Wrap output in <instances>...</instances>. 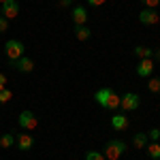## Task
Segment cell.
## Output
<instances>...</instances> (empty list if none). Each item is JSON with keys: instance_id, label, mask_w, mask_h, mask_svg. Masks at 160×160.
<instances>
[{"instance_id": "27", "label": "cell", "mask_w": 160, "mask_h": 160, "mask_svg": "<svg viewBox=\"0 0 160 160\" xmlns=\"http://www.w3.org/2000/svg\"><path fill=\"white\" fill-rule=\"evenodd\" d=\"M4 86H7V83H4V81H0V92L4 90Z\"/></svg>"}, {"instance_id": "1", "label": "cell", "mask_w": 160, "mask_h": 160, "mask_svg": "<svg viewBox=\"0 0 160 160\" xmlns=\"http://www.w3.org/2000/svg\"><path fill=\"white\" fill-rule=\"evenodd\" d=\"M120 94H115L111 88H100L98 92L94 94V100H96V105H100V107H105V109H120Z\"/></svg>"}, {"instance_id": "15", "label": "cell", "mask_w": 160, "mask_h": 160, "mask_svg": "<svg viewBox=\"0 0 160 160\" xmlns=\"http://www.w3.org/2000/svg\"><path fill=\"white\" fill-rule=\"evenodd\" d=\"M75 37H77V41H88L92 37V30L88 26H75Z\"/></svg>"}, {"instance_id": "8", "label": "cell", "mask_w": 160, "mask_h": 160, "mask_svg": "<svg viewBox=\"0 0 160 160\" xmlns=\"http://www.w3.org/2000/svg\"><path fill=\"white\" fill-rule=\"evenodd\" d=\"M11 66L15 68V71H19V73H32V71H34V60H30V58L22 56L19 60L11 62Z\"/></svg>"}, {"instance_id": "21", "label": "cell", "mask_w": 160, "mask_h": 160, "mask_svg": "<svg viewBox=\"0 0 160 160\" xmlns=\"http://www.w3.org/2000/svg\"><path fill=\"white\" fill-rule=\"evenodd\" d=\"M7 30H9V19L4 15H0V34H4Z\"/></svg>"}, {"instance_id": "24", "label": "cell", "mask_w": 160, "mask_h": 160, "mask_svg": "<svg viewBox=\"0 0 160 160\" xmlns=\"http://www.w3.org/2000/svg\"><path fill=\"white\" fill-rule=\"evenodd\" d=\"M107 0H88V4H92V7H102Z\"/></svg>"}, {"instance_id": "28", "label": "cell", "mask_w": 160, "mask_h": 160, "mask_svg": "<svg viewBox=\"0 0 160 160\" xmlns=\"http://www.w3.org/2000/svg\"><path fill=\"white\" fill-rule=\"evenodd\" d=\"M154 56H156V60H160V51H156V53H154Z\"/></svg>"}, {"instance_id": "18", "label": "cell", "mask_w": 160, "mask_h": 160, "mask_svg": "<svg viewBox=\"0 0 160 160\" xmlns=\"http://www.w3.org/2000/svg\"><path fill=\"white\" fill-rule=\"evenodd\" d=\"M148 90L152 94H160V77H152V79H149Z\"/></svg>"}, {"instance_id": "23", "label": "cell", "mask_w": 160, "mask_h": 160, "mask_svg": "<svg viewBox=\"0 0 160 160\" xmlns=\"http://www.w3.org/2000/svg\"><path fill=\"white\" fill-rule=\"evenodd\" d=\"M141 2H143L148 9H156V7L160 4V0H141Z\"/></svg>"}, {"instance_id": "5", "label": "cell", "mask_w": 160, "mask_h": 160, "mask_svg": "<svg viewBox=\"0 0 160 160\" xmlns=\"http://www.w3.org/2000/svg\"><path fill=\"white\" fill-rule=\"evenodd\" d=\"M17 122H19V128H24V130H34L38 126V120L34 118V113L28 111V109L19 113V120H17Z\"/></svg>"}, {"instance_id": "29", "label": "cell", "mask_w": 160, "mask_h": 160, "mask_svg": "<svg viewBox=\"0 0 160 160\" xmlns=\"http://www.w3.org/2000/svg\"><path fill=\"white\" fill-rule=\"evenodd\" d=\"M4 2H7V0H0V4H4Z\"/></svg>"}, {"instance_id": "4", "label": "cell", "mask_w": 160, "mask_h": 160, "mask_svg": "<svg viewBox=\"0 0 160 160\" xmlns=\"http://www.w3.org/2000/svg\"><path fill=\"white\" fill-rule=\"evenodd\" d=\"M139 105H141V98H139V94L135 92H126L122 98H120V109L122 111H137L139 109Z\"/></svg>"}, {"instance_id": "13", "label": "cell", "mask_w": 160, "mask_h": 160, "mask_svg": "<svg viewBox=\"0 0 160 160\" xmlns=\"http://www.w3.org/2000/svg\"><path fill=\"white\" fill-rule=\"evenodd\" d=\"M137 58H141V60H145V58H154V49L152 47H143V45H137L135 49H132Z\"/></svg>"}, {"instance_id": "6", "label": "cell", "mask_w": 160, "mask_h": 160, "mask_svg": "<svg viewBox=\"0 0 160 160\" xmlns=\"http://www.w3.org/2000/svg\"><path fill=\"white\" fill-rule=\"evenodd\" d=\"M139 22L143 26H156L160 22V15L156 13V9H143L139 13Z\"/></svg>"}, {"instance_id": "3", "label": "cell", "mask_w": 160, "mask_h": 160, "mask_svg": "<svg viewBox=\"0 0 160 160\" xmlns=\"http://www.w3.org/2000/svg\"><path fill=\"white\" fill-rule=\"evenodd\" d=\"M4 51H7V58H9L11 62H15V60H19V58L24 56L26 47H24V43H22V41H17V38H11V41H7V45H4Z\"/></svg>"}, {"instance_id": "11", "label": "cell", "mask_w": 160, "mask_h": 160, "mask_svg": "<svg viewBox=\"0 0 160 160\" xmlns=\"http://www.w3.org/2000/svg\"><path fill=\"white\" fill-rule=\"evenodd\" d=\"M71 17H73V24L75 26H86L88 24V11L83 7H73V13H71Z\"/></svg>"}, {"instance_id": "12", "label": "cell", "mask_w": 160, "mask_h": 160, "mask_svg": "<svg viewBox=\"0 0 160 160\" xmlns=\"http://www.w3.org/2000/svg\"><path fill=\"white\" fill-rule=\"evenodd\" d=\"M15 143H17V148L22 149V152H28V149H32V145H34V139H32V135H28V132H22V135H17Z\"/></svg>"}, {"instance_id": "26", "label": "cell", "mask_w": 160, "mask_h": 160, "mask_svg": "<svg viewBox=\"0 0 160 160\" xmlns=\"http://www.w3.org/2000/svg\"><path fill=\"white\" fill-rule=\"evenodd\" d=\"M0 81H4V83H7V75H4V73H0Z\"/></svg>"}, {"instance_id": "10", "label": "cell", "mask_w": 160, "mask_h": 160, "mask_svg": "<svg viewBox=\"0 0 160 160\" xmlns=\"http://www.w3.org/2000/svg\"><path fill=\"white\" fill-rule=\"evenodd\" d=\"M154 73V60L152 58H145V60H141L137 64V75L139 77H152Z\"/></svg>"}, {"instance_id": "17", "label": "cell", "mask_w": 160, "mask_h": 160, "mask_svg": "<svg viewBox=\"0 0 160 160\" xmlns=\"http://www.w3.org/2000/svg\"><path fill=\"white\" fill-rule=\"evenodd\" d=\"M15 145V135L13 132H7V135L0 137V148L2 149H11Z\"/></svg>"}, {"instance_id": "25", "label": "cell", "mask_w": 160, "mask_h": 160, "mask_svg": "<svg viewBox=\"0 0 160 160\" xmlns=\"http://www.w3.org/2000/svg\"><path fill=\"white\" fill-rule=\"evenodd\" d=\"M58 4H60V7H71L73 0H58Z\"/></svg>"}, {"instance_id": "22", "label": "cell", "mask_w": 160, "mask_h": 160, "mask_svg": "<svg viewBox=\"0 0 160 160\" xmlns=\"http://www.w3.org/2000/svg\"><path fill=\"white\" fill-rule=\"evenodd\" d=\"M148 139H149V141H158V139H160V130H158V128H152V130L148 132Z\"/></svg>"}, {"instance_id": "7", "label": "cell", "mask_w": 160, "mask_h": 160, "mask_svg": "<svg viewBox=\"0 0 160 160\" xmlns=\"http://www.w3.org/2000/svg\"><path fill=\"white\" fill-rule=\"evenodd\" d=\"M0 15H4L7 19H15L17 15H19V2L17 0H7L4 4H2V13Z\"/></svg>"}, {"instance_id": "14", "label": "cell", "mask_w": 160, "mask_h": 160, "mask_svg": "<svg viewBox=\"0 0 160 160\" xmlns=\"http://www.w3.org/2000/svg\"><path fill=\"white\" fill-rule=\"evenodd\" d=\"M145 152H148V156H149L152 160H160V143H158V141H152V143H148Z\"/></svg>"}, {"instance_id": "19", "label": "cell", "mask_w": 160, "mask_h": 160, "mask_svg": "<svg viewBox=\"0 0 160 160\" xmlns=\"http://www.w3.org/2000/svg\"><path fill=\"white\" fill-rule=\"evenodd\" d=\"M11 98H13V92H11V90H7V88H4V90L0 92V105H7V102H9Z\"/></svg>"}, {"instance_id": "20", "label": "cell", "mask_w": 160, "mask_h": 160, "mask_svg": "<svg viewBox=\"0 0 160 160\" xmlns=\"http://www.w3.org/2000/svg\"><path fill=\"white\" fill-rule=\"evenodd\" d=\"M86 160H107L100 152H96V149H92V152H88L86 154Z\"/></svg>"}, {"instance_id": "16", "label": "cell", "mask_w": 160, "mask_h": 160, "mask_svg": "<svg viewBox=\"0 0 160 160\" xmlns=\"http://www.w3.org/2000/svg\"><path fill=\"white\" fill-rule=\"evenodd\" d=\"M132 143H135L137 149H145L148 148V132H137L135 139H132Z\"/></svg>"}, {"instance_id": "2", "label": "cell", "mask_w": 160, "mask_h": 160, "mask_svg": "<svg viewBox=\"0 0 160 160\" xmlns=\"http://www.w3.org/2000/svg\"><path fill=\"white\" fill-rule=\"evenodd\" d=\"M124 152H126V143L124 141H120V139H111L109 143L105 145V158L107 160H120V156H122Z\"/></svg>"}, {"instance_id": "9", "label": "cell", "mask_w": 160, "mask_h": 160, "mask_svg": "<svg viewBox=\"0 0 160 160\" xmlns=\"http://www.w3.org/2000/svg\"><path fill=\"white\" fill-rule=\"evenodd\" d=\"M130 126L128 122V115H124V113H115V115H111V128L113 130H118V132H122Z\"/></svg>"}]
</instances>
